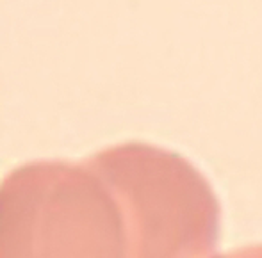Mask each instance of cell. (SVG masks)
<instances>
[{
  "instance_id": "6da1fadb",
  "label": "cell",
  "mask_w": 262,
  "mask_h": 258,
  "mask_svg": "<svg viewBox=\"0 0 262 258\" xmlns=\"http://www.w3.org/2000/svg\"><path fill=\"white\" fill-rule=\"evenodd\" d=\"M0 258H121L116 191L88 160L13 169L0 182Z\"/></svg>"
}]
</instances>
